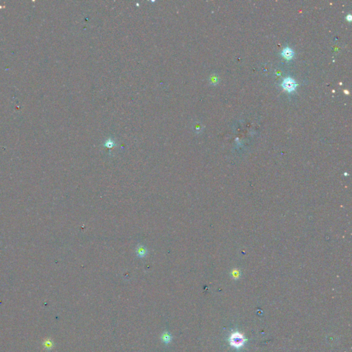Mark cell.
<instances>
[{"label":"cell","instance_id":"cell-4","mask_svg":"<svg viewBox=\"0 0 352 352\" xmlns=\"http://www.w3.org/2000/svg\"><path fill=\"white\" fill-rule=\"evenodd\" d=\"M162 340L164 341L165 343H169L171 340V336L168 333H165L163 334L162 336Z\"/></svg>","mask_w":352,"mask_h":352},{"label":"cell","instance_id":"cell-1","mask_svg":"<svg viewBox=\"0 0 352 352\" xmlns=\"http://www.w3.org/2000/svg\"><path fill=\"white\" fill-rule=\"evenodd\" d=\"M297 86V84L295 82L294 79H292L290 77H287L286 78L284 79V81H283L282 83V87L285 90H287V91H292L295 90V88H296Z\"/></svg>","mask_w":352,"mask_h":352},{"label":"cell","instance_id":"cell-2","mask_svg":"<svg viewBox=\"0 0 352 352\" xmlns=\"http://www.w3.org/2000/svg\"><path fill=\"white\" fill-rule=\"evenodd\" d=\"M244 339L242 334L235 333L230 337V343L234 347H240L244 344Z\"/></svg>","mask_w":352,"mask_h":352},{"label":"cell","instance_id":"cell-5","mask_svg":"<svg viewBox=\"0 0 352 352\" xmlns=\"http://www.w3.org/2000/svg\"><path fill=\"white\" fill-rule=\"evenodd\" d=\"M52 346H53V344H52L50 341V342L49 341H47L46 343V344H45V347H46L50 348V347H51Z\"/></svg>","mask_w":352,"mask_h":352},{"label":"cell","instance_id":"cell-3","mask_svg":"<svg viewBox=\"0 0 352 352\" xmlns=\"http://www.w3.org/2000/svg\"><path fill=\"white\" fill-rule=\"evenodd\" d=\"M281 54L285 59H287V60H290V59H291L292 57H293L294 52L292 49L289 48H284Z\"/></svg>","mask_w":352,"mask_h":352},{"label":"cell","instance_id":"cell-6","mask_svg":"<svg viewBox=\"0 0 352 352\" xmlns=\"http://www.w3.org/2000/svg\"><path fill=\"white\" fill-rule=\"evenodd\" d=\"M347 19L349 21H351V15H349V16H347Z\"/></svg>","mask_w":352,"mask_h":352}]
</instances>
